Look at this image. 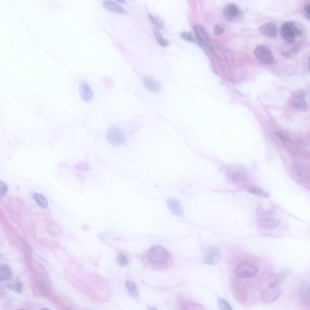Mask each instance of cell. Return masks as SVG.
<instances>
[{
	"label": "cell",
	"instance_id": "1",
	"mask_svg": "<svg viewBox=\"0 0 310 310\" xmlns=\"http://www.w3.org/2000/svg\"><path fill=\"white\" fill-rule=\"evenodd\" d=\"M280 33L284 40L290 43L295 42L296 38L302 35L301 31L292 22L284 23L281 27Z\"/></svg>",
	"mask_w": 310,
	"mask_h": 310
},
{
	"label": "cell",
	"instance_id": "2",
	"mask_svg": "<svg viewBox=\"0 0 310 310\" xmlns=\"http://www.w3.org/2000/svg\"><path fill=\"white\" fill-rule=\"evenodd\" d=\"M225 175L230 181L237 183L244 180L247 176V170L243 166L230 165L225 167Z\"/></svg>",
	"mask_w": 310,
	"mask_h": 310
},
{
	"label": "cell",
	"instance_id": "3",
	"mask_svg": "<svg viewBox=\"0 0 310 310\" xmlns=\"http://www.w3.org/2000/svg\"><path fill=\"white\" fill-rule=\"evenodd\" d=\"M106 138L107 141L113 146L120 147L125 143L126 137L125 133L121 128L114 126L107 130Z\"/></svg>",
	"mask_w": 310,
	"mask_h": 310
},
{
	"label": "cell",
	"instance_id": "4",
	"mask_svg": "<svg viewBox=\"0 0 310 310\" xmlns=\"http://www.w3.org/2000/svg\"><path fill=\"white\" fill-rule=\"evenodd\" d=\"M148 257L153 263L160 264L167 261L169 258V252L161 246L154 245L149 250Z\"/></svg>",
	"mask_w": 310,
	"mask_h": 310
},
{
	"label": "cell",
	"instance_id": "5",
	"mask_svg": "<svg viewBox=\"0 0 310 310\" xmlns=\"http://www.w3.org/2000/svg\"><path fill=\"white\" fill-rule=\"evenodd\" d=\"M281 290L278 285L270 284L261 292V301L266 304H270L275 301L279 297Z\"/></svg>",
	"mask_w": 310,
	"mask_h": 310
},
{
	"label": "cell",
	"instance_id": "6",
	"mask_svg": "<svg viewBox=\"0 0 310 310\" xmlns=\"http://www.w3.org/2000/svg\"><path fill=\"white\" fill-rule=\"evenodd\" d=\"M257 269L253 265L246 262L240 263L235 268L234 272L237 276L243 278H249L256 275Z\"/></svg>",
	"mask_w": 310,
	"mask_h": 310
},
{
	"label": "cell",
	"instance_id": "7",
	"mask_svg": "<svg viewBox=\"0 0 310 310\" xmlns=\"http://www.w3.org/2000/svg\"><path fill=\"white\" fill-rule=\"evenodd\" d=\"M305 94L302 90H298L294 92L292 94L290 101L294 108L301 112H305L307 107L305 99Z\"/></svg>",
	"mask_w": 310,
	"mask_h": 310
},
{
	"label": "cell",
	"instance_id": "8",
	"mask_svg": "<svg viewBox=\"0 0 310 310\" xmlns=\"http://www.w3.org/2000/svg\"><path fill=\"white\" fill-rule=\"evenodd\" d=\"M254 53L256 57L264 64L270 65L273 62V55L271 51L266 46H257L255 48Z\"/></svg>",
	"mask_w": 310,
	"mask_h": 310
},
{
	"label": "cell",
	"instance_id": "9",
	"mask_svg": "<svg viewBox=\"0 0 310 310\" xmlns=\"http://www.w3.org/2000/svg\"><path fill=\"white\" fill-rule=\"evenodd\" d=\"M221 256L219 249L216 246H211L205 250L203 258L204 263L211 265L216 264L219 261Z\"/></svg>",
	"mask_w": 310,
	"mask_h": 310
},
{
	"label": "cell",
	"instance_id": "10",
	"mask_svg": "<svg viewBox=\"0 0 310 310\" xmlns=\"http://www.w3.org/2000/svg\"><path fill=\"white\" fill-rule=\"evenodd\" d=\"M193 31L196 38L200 43L207 50H212L213 48L211 42L203 28L199 25H195L193 28Z\"/></svg>",
	"mask_w": 310,
	"mask_h": 310
},
{
	"label": "cell",
	"instance_id": "11",
	"mask_svg": "<svg viewBox=\"0 0 310 310\" xmlns=\"http://www.w3.org/2000/svg\"><path fill=\"white\" fill-rule=\"evenodd\" d=\"M258 219V222L262 227L268 229L274 228L280 223V220L277 218L269 216V215L261 213Z\"/></svg>",
	"mask_w": 310,
	"mask_h": 310
},
{
	"label": "cell",
	"instance_id": "12",
	"mask_svg": "<svg viewBox=\"0 0 310 310\" xmlns=\"http://www.w3.org/2000/svg\"><path fill=\"white\" fill-rule=\"evenodd\" d=\"M298 298L300 303L303 305L310 304V285L309 283L304 282L299 285L298 289Z\"/></svg>",
	"mask_w": 310,
	"mask_h": 310
},
{
	"label": "cell",
	"instance_id": "13",
	"mask_svg": "<svg viewBox=\"0 0 310 310\" xmlns=\"http://www.w3.org/2000/svg\"><path fill=\"white\" fill-rule=\"evenodd\" d=\"M239 13V10L237 5L233 3H229L224 7L222 16L226 21H230L238 16Z\"/></svg>",
	"mask_w": 310,
	"mask_h": 310
},
{
	"label": "cell",
	"instance_id": "14",
	"mask_svg": "<svg viewBox=\"0 0 310 310\" xmlns=\"http://www.w3.org/2000/svg\"><path fill=\"white\" fill-rule=\"evenodd\" d=\"M259 30L262 35L266 37L272 38H275L277 37V26L274 22L270 21L264 23L259 27Z\"/></svg>",
	"mask_w": 310,
	"mask_h": 310
},
{
	"label": "cell",
	"instance_id": "15",
	"mask_svg": "<svg viewBox=\"0 0 310 310\" xmlns=\"http://www.w3.org/2000/svg\"><path fill=\"white\" fill-rule=\"evenodd\" d=\"M79 91L81 98L85 102L89 101L93 98V90L86 81H82L80 83Z\"/></svg>",
	"mask_w": 310,
	"mask_h": 310
},
{
	"label": "cell",
	"instance_id": "16",
	"mask_svg": "<svg viewBox=\"0 0 310 310\" xmlns=\"http://www.w3.org/2000/svg\"><path fill=\"white\" fill-rule=\"evenodd\" d=\"M299 49L298 45L295 43H288L284 45L281 49V52L282 54L287 58H290L295 56L297 53Z\"/></svg>",
	"mask_w": 310,
	"mask_h": 310
},
{
	"label": "cell",
	"instance_id": "17",
	"mask_svg": "<svg viewBox=\"0 0 310 310\" xmlns=\"http://www.w3.org/2000/svg\"><path fill=\"white\" fill-rule=\"evenodd\" d=\"M290 171L292 176L297 180L305 183H309V177L304 173L298 166L294 164L292 165L290 167Z\"/></svg>",
	"mask_w": 310,
	"mask_h": 310
},
{
	"label": "cell",
	"instance_id": "18",
	"mask_svg": "<svg viewBox=\"0 0 310 310\" xmlns=\"http://www.w3.org/2000/svg\"><path fill=\"white\" fill-rule=\"evenodd\" d=\"M167 203L169 209L172 214L177 216L182 215L183 212L182 206L176 199L170 198L167 199Z\"/></svg>",
	"mask_w": 310,
	"mask_h": 310
},
{
	"label": "cell",
	"instance_id": "19",
	"mask_svg": "<svg viewBox=\"0 0 310 310\" xmlns=\"http://www.w3.org/2000/svg\"><path fill=\"white\" fill-rule=\"evenodd\" d=\"M292 272V269L288 267L282 268L275 275L273 280L270 284L278 285L290 275Z\"/></svg>",
	"mask_w": 310,
	"mask_h": 310
},
{
	"label": "cell",
	"instance_id": "20",
	"mask_svg": "<svg viewBox=\"0 0 310 310\" xmlns=\"http://www.w3.org/2000/svg\"><path fill=\"white\" fill-rule=\"evenodd\" d=\"M143 82L145 87L152 92L157 93L160 90L161 85L160 83L148 76L143 77Z\"/></svg>",
	"mask_w": 310,
	"mask_h": 310
},
{
	"label": "cell",
	"instance_id": "21",
	"mask_svg": "<svg viewBox=\"0 0 310 310\" xmlns=\"http://www.w3.org/2000/svg\"><path fill=\"white\" fill-rule=\"evenodd\" d=\"M104 7L110 11L117 13H125L126 11L122 6L111 0H105L103 2Z\"/></svg>",
	"mask_w": 310,
	"mask_h": 310
},
{
	"label": "cell",
	"instance_id": "22",
	"mask_svg": "<svg viewBox=\"0 0 310 310\" xmlns=\"http://www.w3.org/2000/svg\"><path fill=\"white\" fill-rule=\"evenodd\" d=\"M12 275L11 270L8 265L1 264L0 265V279L2 280L9 279Z\"/></svg>",
	"mask_w": 310,
	"mask_h": 310
},
{
	"label": "cell",
	"instance_id": "23",
	"mask_svg": "<svg viewBox=\"0 0 310 310\" xmlns=\"http://www.w3.org/2000/svg\"><path fill=\"white\" fill-rule=\"evenodd\" d=\"M272 138L276 143L281 145H285L288 141V138L283 133L278 131H275L272 134Z\"/></svg>",
	"mask_w": 310,
	"mask_h": 310
},
{
	"label": "cell",
	"instance_id": "24",
	"mask_svg": "<svg viewBox=\"0 0 310 310\" xmlns=\"http://www.w3.org/2000/svg\"><path fill=\"white\" fill-rule=\"evenodd\" d=\"M35 283L41 293L45 295H48L50 289V286L48 283L38 280L35 281Z\"/></svg>",
	"mask_w": 310,
	"mask_h": 310
},
{
	"label": "cell",
	"instance_id": "25",
	"mask_svg": "<svg viewBox=\"0 0 310 310\" xmlns=\"http://www.w3.org/2000/svg\"><path fill=\"white\" fill-rule=\"evenodd\" d=\"M33 198L37 204L41 207L46 208L48 206V201L42 194L36 193L33 196Z\"/></svg>",
	"mask_w": 310,
	"mask_h": 310
},
{
	"label": "cell",
	"instance_id": "26",
	"mask_svg": "<svg viewBox=\"0 0 310 310\" xmlns=\"http://www.w3.org/2000/svg\"><path fill=\"white\" fill-rule=\"evenodd\" d=\"M250 193L256 196L264 198H269L270 194L262 189L256 186L250 187L248 190Z\"/></svg>",
	"mask_w": 310,
	"mask_h": 310
},
{
	"label": "cell",
	"instance_id": "27",
	"mask_svg": "<svg viewBox=\"0 0 310 310\" xmlns=\"http://www.w3.org/2000/svg\"><path fill=\"white\" fill-rule=\"evenodd\" d=\"M153 34L158 43L161 46L166 47L170 44L168 40L163 38L160 32L157 29H155L153 30Z\"/></svg>",
	"mask_w": 310,
	"mask_h": 310
},
{
	"label": "cell",
	"instance_id": "28",
	"mask_svg": "<svg viewBox=\"0 0 310 310\" xmlns=\"http://www.w3.org/2000/svg\"><path fill=\"white\" fill-rule=\"evenodd\" d=\"M125 286L130 295L133 297H136L139 293L136 289L135 285L132 282L128 281L125 283Z\"/></svg>",
	"mask_w": 310,
	"mask_h": 310
},
{
	"label": "cell",
	"instance_id": "29",
	"mask_svg": "<svg viewBox=\"0 0 310 310\" xmlns=\"http://www.w3.org/2000/svg\"><path fill=\"white\" fill-rule=\"evenodd\" d=\"M149 17L152 22L159 28L163 29L164 27L163 21L161 18L157 16L149 14Z\"/></svg>",
	"mask_w": 310,
	"mask_h": 310
},
{
	"label": "cell",
	"instance_id": "30",
	"mask_svg": "<svg viewBox=\"0 0 310 310\" xmlns=\"http://www.w3.org/2000/svg\"><path fill=\"white\" fill-rule=\"evenodd\" d=\"M218 303L219 307L221 310H231L232 309L229 303L224 299H219Z\"/></svg>",
	"mask_w": 310,
	"mask_h": 310
},
{
	"label": "cell",
	"instance_id": "31",
	"mask_svg": "<svg viewBox=\"0 0 310 310\" xmlns=\"http://www.w3.org/2000/svg\"><path fill=\"white\" fill-rule=\"evenodd\" d=\"M116 262L117 264L121 267L125 266L128 263L127 257L122 253H120L118 255L116 258Z\"/></svg>",
	"mask_w": 310,
	"mask_h": 310
},
{
	"label": "cell",
	"instance_id": "32",
	"mask_svg": "<svg viewBox=\"0 0 310 310\" xmlns=\"http://www.w3.org/2000/svg\"><path fill=\"white\" fill-rule=\"evenodd\" d=\"M180 36L185 41L191 42H195V40L190 32L183 31L180 34Z\"/></svg>",
	"mask_w": 310,
	"mask_h": 310
},
{
	"label": "cell",
	"instance_id": "33",
	"mask_svg": "<svg viewBox=\"0 0 310 310\" xmlns=\"http://www.w3.org/2000/svg\"><path fill=\"white\" fill-rule=\"evenodd\" d=\"M225 30L224 25L222 23H219L215 26L213 29V33L215 35L218 36L222 34Z\"/></svg>",
	"mask_w": 310,
	"mask_h": 310
},
{
	"label": "cell",
	"instance_id": "34",
	"mask_svg": "<svg viewBox=\"0 0 310 310\" xmlns=\"http://www.w3.org/2000/svg\"><path fill=\"white\" fill-rule=\"evenodd\" d=\"M15 288V290L16 292L18 293H21L23 291V285L21 282L18 279L13 288Z\"/></svg>",
	"mask_w": 310,
	"mask_h": 310
},
{
	"label": "cell",
	"instance_id": "35",
	"mask_svg": "<svg viewBox=\"0 0 310 310\" xmlns=\"http://www.w3.org/2000/svg\"><path fill=\"white\" fill-rule=\"evenodd\" d=\"M8 187L6 184L4 182L0 181V195L3 196L8 191Z\"/></svg>",
	"mask_w": 310,
	"mask_h": 310
},
{
	"label": "cell",
	"instance_id": "36",
	"mask_svg": "<svg viewBox=\"0 0 310 310\" xmlns=\"http://www.w3.org/2000/svg\"><path fill=\"white\" fill-rule=\"evenodd\" d=\"M310 5L309 2H306L304 5L303 10L305 17L308 19H310Z\"/></svg>",
	"mask_w": 310,
	"mask_h": 310
},
{
	"label": "cell",
	"instance_id": "37",
	"mask_svg": "<svg viewBox=\"0 0 310 310\" xmlns=\"http://www.w3.org/2000/svg\"><path fill=\"white\" fill-rule=\"evenodd\" d=\"M211 69H212V70L214 72V73L215 74H216V75H217L218 74L217 72L216 69L214 67V66L212 64V65H211Z\"/></svg>",
	"mask_w": 310,
	"mask_h": 310
},
{
	"label": "cell",
	"instance_id": "38",
	"mask_svg": "<svg viewBox=\"0 0 310 310\" xmlns=\"http://www.w3.org/2000/svg\"><path fill=\"white\" fill-rule=\"evenodd\" d=\"M117 2H120V3H124V0H117Z\"/></svg>",
	"mask_w": 310,
	"mask_h": 310
},
{
	"label": "cell",
	"instance_id": "39",
	"mask_svg": "<svg viewBox=\"0 0 310 310\" xmlns=\"http://www.w3.org/2000/svg\"><path fill=\"white\" fill-rule=\"evenodd\" d=\"M148 308L149 309H150V310L157 309H156L154 308H153V307H148Z\"/></svg>",
	"mask_w": 310,
	"mask_h": 310
},
{
	"label": "cell",
	"instance_id": "40",
	"mask_svg": "<svg viewBox=\"0 0 310 310\" xmlns=\"http://www.w3.org/2000/svg\"><path fill=\"white\" fill-rule=\"evenodd\" d=\"M42 309H43V310H49V309H48L45 308H43Z\"/></svg>",
	"mask_w": 310,
	"mask_h": 310
}]
</instances>
